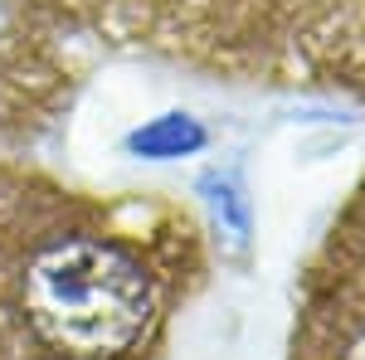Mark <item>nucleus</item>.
<instances>
[{"label": "nucleus", "instance_id": "nucleus-4", "mask_svg": "<svg viewBox=\"0 0 365 360\" xmlns=\"http://www.w3.org/2000/svg\"><path fill=\"white\" fill-rule=\"evenodd\" d=\"M39 20H15L10 34H0V127L25 122V103H34L39 78H54L39 54Z\"/></svg>", "mask_w": 365, "mask_h": 360}, {"label": "nucleus", "instance_id": "nucleus-1", "mask_svg": "<svg viewBox=\"0 0 365 360\" xmlns=\"http://www.w3.org/2000/svg\"><path fill=\"white\" fill-rule=\"evenodd\" d=\"M200 282L185 210L0 161V360H161Z\"/></svg>", "mask_w": 365, "mask_h": 360}, {"label": "nucleus", "instance_id": "nucleus-2", "mask_svg": "<svg viewBox=\"0 0 365 360\" xmlns=\"http://www.w3.org/2000/svg\"><path fill=\"white\" fill-rule=\"evenodd\" d=\"M297 0H68V25L205 73H258L292 54Z\"/></svg>", "mask_w": 365, "mask_h": 360}, {"label": "nucleus", "instance_id": "nucleus-3", "mask_svg": "<svg viewBox=\"0 0 365 360\" xmlns=\"http://www.w3.org/2000/svg\"><path fill=\"white\" fill-rule=\"evenodd\" d=\"M287 360H365V180L307 263Z\"/></svg>", "mask_w": 365, "mask_h": 360}]
</instances>
